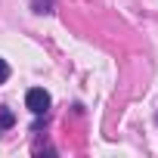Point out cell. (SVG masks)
I'll return each mask as SVG.
<instances>
[{"instance_id":"obj_1","label":"cell","mask_w":158,"mask_h":158,"mask_svg":"<svg viewBox=\"0 0 158 158\" xmlns=\"http://www.w3.org/2000/svg\"><path fill=\"white\" fill-rule=\"evenodd\" d=\"M50 93L44 90V87H31L28 93H25V106H28V112L31 115H47L50 112Z\"/></svg>"},{"instance_id":"obj_2","label":"cell","mask_w":158,"mask_h":158,"mask_svg":"<svg viewBox=\"0 0 158 158\" xmlns=\"http://www.w3.org/2000/svg\"><path fill=\"white\" fill-rule=\"evenodd\" d=\"M13 124H16V112L10 106H0V133H6Z\"/></svg>"},{"instance_id":"obj_3","label":"cell","mask_w":158,"mask_h":158,"mask_svg":"<svg viewBox=\"0 0 158 158\" xmlns=\"http://www.w3.org/2000/svg\"><path fill=\"white\" fill-rule=\"evenodd\" d=\"M53 6H56V0H31V10L34 13H53Z\"/></svg>"},{"instance_id":"obj_4","label":"cell","mask_w":158,"mask_h":158,"mask_svg":"<svg viewBox=\"0 0 158 158\" xmlns=\"http://www.w3.org/2000/svg\"><path fill=\"white\" fill-rule=\"evenodd\" d=\"M6 81H10V62L0 56V84H6Z\"/></svg>"}]
</instances>
